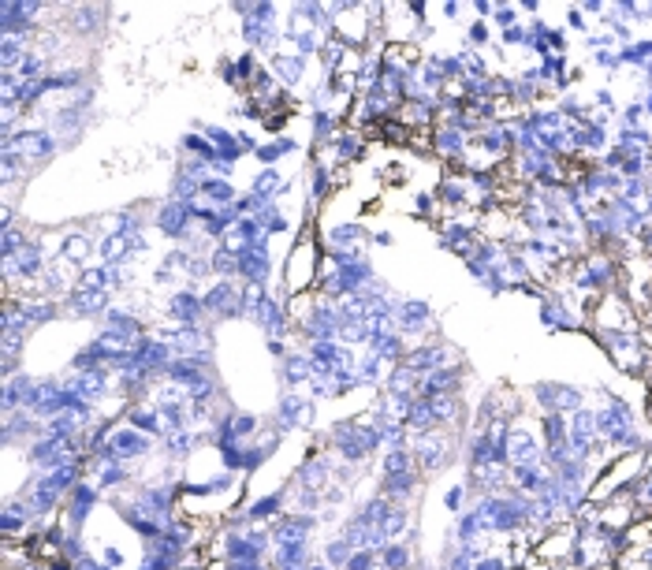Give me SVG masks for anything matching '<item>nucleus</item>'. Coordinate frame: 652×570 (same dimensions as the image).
<instances>
[{"instance_id": "nucleus-1", "label": "nucleus", "mask_w": 652, "mask_h": 570, "mask_svg": "<svg viewBox=\"0 0 652 570\" xmlns=\"http://www.w3.org/2000/svg\"><path fill=\"white\" fill-rule=\"evenodd\" d=\"M317 265H321V254H317V242L313 239H302L287 257V287L291 291H302L313 283L317 276Z\"/></svg>"}, {"instance_id": "nucleus-2", "label": "nucleus", "mask_w": 652, "mask_h": 570, "mask_svg": "<svg viewBox=\"0 0 652 570\" xmlns=\"http://www.w3.org/2000/svg\"><path fill=\"white\" fill-rule=\"evenodd\" d=\"M71 477H75V466H56V470H49L42 481H37V488H34V507H37V511L56 507V500L63 496V492H68Z\"/></svg>"}, {"instance_id": "nucleus-3", "label": "nucleus", "mask_w": 652, "mask_h": 570, "mask_svg": "<svg viewBox=\"0 0 652 570\" xmlns=\"http://www.w3.org/2000/svg\"><path fill=\"white\" fill-rule=\"evenodd\" d=\"M8 153H16V157H30V161H45L52 153V138L42 135V131H23L16 138H8Z\"/></svg>"}, {"instance_id": "nucleus-4", "label": "nucleus", "mask_w": 652, "mask_h": 570, "mask_svg": "<svg viewBox=\"0 0 652 570\" xmlns=\"http://www.w3.org/2000/svg\"><path fill=\"white\" fill-rule=\"evenodd\" d=\"M109 451H112V455H123V459H135V455H142V451H149V440L138 436V433L120 429V433L109 440Z\"/></svg>"}, {"instance_id": "nucleus-5", "label": "nucleus", "mask_w": 652, "mask_h": 570, "mask_svg": "<svg viewBox=\"0 0 652 570\" xmlns=\"http://www.w3.org/2000/svg\"><path fill=\"white\" fill-rule=\"evenodd\" d=\"M187 216H194V213L183 202H176V205H168V209L161 213V228L168 231V235H179V231L187 228Z\"/></svg>"}, {"instance_id": "nucleus-6", "label": "nucleus", "mask_w": 652, "mask_h": 570, "mask_svg": "<svg viewBox=\"0 0 652 570\" xmlns=\"http://www.w3.org/2000/svg\"><path fill=\"white\" fill-rule=\"evenodd\" d=\"M410 488H414V470H410V473H391L388 481H384V492H388V496H407Z\"/></svg>"}, {"instance_id": "nucleus-7", "label": "nucleus", "mask_w": 652, "mask_h": 570, "mask_svg": "<svg viewBox=\"0 0 652 570\" xmlns=\"http://www.w3.org/2000/svg\"><path fill=\"white\" fill-rule=\"evenodd\" d=\"M75 309H78V314H97V309H101V291H78L75 295Z\"/></svg>"}, {"instance_id": "nucleus-8", "label": "nucleus", "mask_w": 652, "mask_h": 570, "mask_svg": "<svg viewBox=\"0 0 652 570\" xmlns=\"http://www.w3.org/2000/svg\"><path fill=\"white\" fill-rule=\"evenodd\" d=\"M384 473H410V455L407 451H391V455L384 459Z\"/></svg>"}, {"instance_id": "nucleus-9", "label": "nucleus", "mask_w": 652, "mask_h": 570, "mask_svg": "<svg viewBox=\"0 0 652 570\" xmlns=\"http://www.w3.org/2000/svg\"><path fill=\"white\" fill-rule=\"evenodd\" d=\"M202 194H209V198H213V202H228L231 198V187L224 183V179H205V183H202Z\"/></svg>"}, {"instance_id": "nucleus-10", "label": "nucleus", "mask_w": 652, "mask_h": 570, "mask_svg": "<svg viewBox=\"0 0 652 570\" xmlns=\"http://www.w3.org/2000/svg\"><path fill=\"white\" fill-rule=\"evenodd\" d=\"M198 309H205V306H202V302H194L190 295H179L176 306H172V314H179L183 321H190V317H198Z\"/></svg>"}, {"instance_id": "nucleus-11", "label": "nucleus", "mask_w": 652, "mask_h": 570, "mask_svg": "<svg viewBox=\"0 0 652 570\" xmlns=\"http://www.w3.org/2000/svg\"><path fill=\"white\" fill-rule=\"evenodd\" d=\"M567 548H570V540L555 533V537H548V544H541L537 555H544V559H555V555H559V552H567Z\"/></svg>"}, {"instance_id": "nucleus-12", "label": "nucleus", "mask_w": 652, "mask_h": 570, "mask_svg": "<svg viewBox=\"0 0 652 570\" xmlns=\"http://www.w3.org/2000/svg\"><path fill=\"white\" fill-rule=\"evenodd\" d=\"M90 503H94V496H90L86 488H78V492H75V511H71V518H75V522L86 514V507H90Z\"/></svg>"}, {"instance_id": "nucleus-13", "label": "nucleus", "mask_w": 652, "mask_h": 570, "mask_svg": "<svg viewBox=\"0 0 652 570\" xmlns=\"http://www.w3.org/2000/svg\"><path fill=\"white\" fill-rule=\"evenodd\" d=\"M138 425V429H146V433H156V414H149V410H135V418H130Z\"/></svg>"}, {"instance_id": "nucleus-14", "label": "nucleus", "mask_w": 652, "mask_h": 570, "mask_svg": "<svg viewBox=\"0 0 652 570\" xmlns=\"http://www.w3.org/2000/svg\"><path fill=\"white\" fill-rule=\"evenodd\" d=\"M306 373H309V366L302 358H287V377H291V380H302Z\"/></svg>"}, {"instance_id": "nucleus-15", "label": "nucleus", "mask_w": 652, "mask_h": 570, "mask_svg": "<svg viewBox=\"0 0 652 570\" xmlns=\"http://www.w3.org/2000/svg\"><path fill=\"white\" fill-rule=\"evenodd\" d=\"M280 63V75H287V79H298V75H302V60H276Z\"/></svg>"}, {"instance_id": "nucleus-16", "label": "nucleus", "mask_w": 652, "mask_h": 570, "mask_svg": "<svg viewBox=\"0 0 652 570\" xmlns=\"http://www.w3.org/2000/svg\"><path fill=\"white\" fill-rule=\"evenodd\" d=\"M272 190H276V175L269 172V175H261V179H257V194H272Z\"/></svg>"}, {"instance_id": "nucleus-17", "label": "nucleus", "mask_w": 652, "mask_h": 570, "mask_svg": "<svg viewBox=\"0 0 652 570\" xmlns=\"http://www.w3.org/2000/svg\"><path fill=\"white\" fill-rule=\"evenodd\" d=\"M280 153H283V146H261V153H257V157H261V161H276Z\"/></svg>"}, {"instance_id": "nucleus-18", "label": "nucleus", "mask_w": 652, "mask_h": 570, "mask_svg": "<svg viewBox=\"0 0 652 570\" xmlns=\"http://www.w3.org/2000/svg\"><path fill=\"white\" fill-rule=\"evenodd\" d=\"M402 559H407V555H402L399 548H395V552H388V566H399Z\"/></svg>"}]
</instances>
